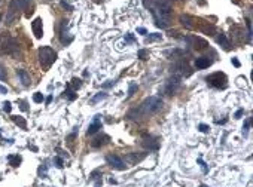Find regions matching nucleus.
<instances>
[{"instance_id": "obj_1", "label": "nucleus", "mask_w": 253, "mask_h": 187, "mask_svg": "<svg viewBox=\"0 0 253 187\" xmlns=\"http://www.w3.org/2000/svg\"><path fill=\"white\" fill-rule=\"evenodd\" d=\"M30 0H10V4H9V10L6 13V18H4V24L6 25H10L13 24V21L18 18V12L25 9L28 6Z\"/></svg>"}, {"instance_id": "obj_2", "label": "nucleus", "mask_w": 253, "mask_h": 187, "mask_svg": "<svg viewBox=\"0 0 253 187\" xmlns=\"http://www.w3.org/2000/svg\"><path fill=\"white\" fill-rule=\"evenodd\" d=\"M0 49H1V52H4L7 55H12V57H18L19 55V43H18V40L15 37H12V36H9L7 33L3 34V37H1Z\"/></svg>"}, {"instance_id": "obj_3", "label": "nucleus", "mask_w": 253, "mask_h": 187, "mask_svg": "<svg viewBox=\"0 0 253 187\" xmlns=\"http://www.w3.org/2000/svg\"><path fill=\"white\" fill-rule=\"evenodd\" d=\"M161 109H162V100L159 97H149L140 106L138 113L140 114H153V113L159 112Z\"/></svg>"}, {"instance_id": "obj_4", "label": "nucleus", "mask_w": 253, "mask_h": 187, "mask_svg": "<svg viewBox=\"0 0 253 187\" xmlns=\"http://www.w3.org/2000/svg\"><path fill=\"white\" fill-rule=\"evenodd\" d=\"M37 57H39V63L43 69H49L57 60V52L49 46H42L37 52Z\"/></svg>"}, {"instance_id": "obj_5", "label": "nucleus", "mask_w": 253, "mask_h": 187, "mask_svg": "<svg viewBox=\"0 0 253 187\" xmlns=\"http://www.w3.org/2000/svg\"><path fill=\"white\" fill-rule=\"evenodd\" d=\"M206 80L210 83L213 88H217V89H225V88H226V82H228L226 75H225V73H220V72H216V73H213V75L207 76Z\"/></svg>"}, {"instance_id": "obj_6", "label": "nucleus", "mask_w": 253, "mask_h": 187, "mask_svg": "<svg viewBox=\"0 0 253 187\" xmlns=\"http://www.w3.org/2000/svg\"><path fill=\"white\" fill-rule=\"evenodd\" d=\"M106 162H107V165H110L113 169H118V171H124L126 166L125 162L118 154H107L106 156Z\"/></svg>"}, {"instance_id": "obj_7", "label": "nucleus", "mask_w": 253, "mask_h": 187, "mask_svg": "<svg viewBox=\"0 0 253 187\" xmlns=\"http://www.w3.org/2000/svg\"><path fill=\"white\" fill-rule=\"evenodd\" d=\"M179 86H180V76L173 75L168 80H167V83H165L164 92H165L167 95H173V94L177 91V88H179Z\"/></svg>"}, {"instance_id": "obj_8", "label": "nucleus", "mask_w": 253, "mask_h": 187, "mask_svg": "<svg viewBox=\"0 0 253 187\" xmlns=\"http://www.w3.org/2000/svg\"><path fill=\"white\" fill-rule=\"evenodd\" d=\"M186 40L191 43V46H194V48H195V49H198V51H203V49H206V48L209 46L207 40H204V39H201V37L191 36V37H186Z\"/></svg>"}, {"instance_id": "obj_9", "label": "nucleus", "mask_w": 253, "mask_h": 187, "mask_svg": "<svg viewBox=\"0 0 253 187\" xmlns=\"http://www.w3.org/2000/svg\"><path fill=\"white\" fill-rule=\"evenodd\" d=\"M42 18H36L33 22H31V30H33V34L36 36V39H40L43 36V25H42Z\"/></svg>"}, {"instance_id": "obj_10", "label": "nucleus", "mask_w": 253, "mask_h": 187, "mask_svg": "<svg viewBox=\"0 0 253 187\" xmlns=\"http://www.w3.org/2000/svg\"><path fill=\"white\" fill-rule=\"evenodd\" d=\"M176 70H177V76H189L192 73L191 67L188 66L186 61H180L176 64Z\"/></svg>"}, {"instance_id": "obj_11", "label": "nucleus", "mask_w": 253, "mask_h": 187, "mask_svg": "<svg viewBox=\"0 0 253 187\" xmlns=\"http://www.w3.org/2000/svg\"><path fill=\"white\" fill-rule=\"evenodd\" d=\"M98 129H101V122H100V114H97L95 117H94V122L89 125V128H88V131H86V134L88 135H92V134H95Z\"/></svg>"}, {"instance_id": "obj_12", "label": "nucleus", "mask_w": 253, "mask_h": 187, "mask_svg": "<svg viewBox=\"0 0 253 187\" xmlns=\"http://www.w3.org/2000/svg\"><path fill=\"white\" fill-rule=\"evenodd\" d=\"M198 27H200V30L203 31V33H206V34H214V25L213 24H209V22H206V21H198Z\"/></svg>"}, {"instance_id": "obj_13", "label": "nucleus", "mask_w": 253, "mask_h": 187, "mask_svg": "<svg viewBox=\"0 0 253 187\" xmlns=\"http://www.w3.org/2000/svg\"><path fill=\"white\" fill-rule=\"evenodd\" d=\"M16 75H18V77L21 79V83H22L24 86H30V83H31V79H30V75H28L25 70L19 69V70H16Z\"/></svg>"}, {"instance_id": "obj_14", "label": "nucleus", "mask_w": 253, "mask_h": 187, "mask_svg": "<svg viewBox=\"0 0 253 187\" xmlns=\"http://www.w3.org/2000/svg\"><path fill=\"white\" fill-rule=\"evenodd\" d=\"M211 66V61L207 58V57H200V58H197L195 60V67L197 69H207V67H210Z\"/></svg>"}, {"instance_id": "obj_15", "label": "nucleus", "mask_w": 253, "mask_h": 187, "mask_svg": "<svg viewBox=\"0 0 253 187\" xmlns=\"http://www.w3.org/2000/svg\"><path fill=\"white\" fill-rule=\"evenodd\" d=\"M107 143H109V137H107V135H98V137H95V138L92 140L91 146H92V147H101V146H104V144H107Z\"/></svg>"}, {"instance_id": "obj_16", "label": "nucleus", "mask_w": 253, "mask_h": 187, "mask_svg": "<svg viewBox=\"0 0 253 187\" xmlns=\"http://www.w3.org/2000/svg\"><path fill=\"white\" fill-rule=\"evenodd\" d=\"M180 22L188 28V30H192V28H195V25L192 24L194 22V19L189 16V15H180Z\"/></svg>"}, {"instance_id": "obj_17", "label": "nucleus", "mask_w": 253, "mask_h": 187, "mask_svg": "<svg viewBox=\"0 0 253 187\" xmlns=\"http://www.w3.org/2000/svg\"><path fill=\"white\" fill-rule=\"evenodd\" d=\"M216 40H217V43H219V45H220L225 51H229V48H231V46H229V42H228V39H226V36H225L223 33H220V34L217 36Z\"/></svg>"}, {"instance_id": "obj_18", "label": "nucleus", "mask_w": 253, "mask_h": 187, "mask_svg": "<svg viewBox=\"0 0 253 187\" xmlns=\"http://www.w3.org/2000/svg\"><path fill=\"white\" fill-rule=\"evenodd\" d=\"M12 120H13L21 129H27V122H25V119H22L21 116H12Z\"/></svg>"}, {"instance_id": "obj_19", "label": "nucleus", "mask_w": 253, "mask_h": 187, "mask_svg": "<svg viewBox=\"0 0 253 187\" xmlns=\"http://www.w3.org/2000/svg\"><path fill=\"white\" fill-rule=\"evenodd\" d=\"M7 160H9V165H12V166H18V165L21 163V160H22V159H21V156H18V154H16V156H12V154H10V156H7Z\"/></svg>"}, {"instance_id": "obj_20", "label": "nucleus", "mask_w": 253, "mask_h": 187, "mask_svg": "<svg viewBox=\"0 0 253 187\" xmlns=\"http://www.w3.org/2000/svg\"><path fill=\"white\" fill-rule=\"evenodd\" d=\"M64 94H66V97H67L70 101H75V100H76V97H78V95L75 94V89H72V88H70V85H67V89H66V92H64Z\"/></svg>"}, {"instance_id": "obj_21", "label": "nucleus", "mask_w": 253, "mask_h": 187, "mask_svg": "<svg viewBox=\"0 0 253 187\" xmlns=\"http://www.w3.org/2000/svg\"><path fill=\"white\" fill-rule=\"evenodd\" d=\"M106 97H107V94H106V92H98V94H97V95H95V97H94V98L91 100V103H92V104H97L98 101L104 100Z\"/></svg>"}, {"instance_id": "obj_22", "label": "nucleus", "mask_w": 253, "mask_h": 187, "mask_svg": "<svg viewBox=\"0 0 253 187\" xmlns=\"http://www.w3.org/2000/svg\"><path fill=\"white\" fill-rule=\"evenodd\" d=\"M60 4H61V7L66 9V10H73V4H72L69 0H61Z\"/></svg>"}, {"instance_id": "obj_23", "label": "nucleus", "mask_w": 253, "mask_h": 187, "mask_svg": "<svg viewBox=\"0 0 253 187\" xmlns=\"http://www.w3.org/2000/svg\"><path fill=\"white\" fill-rule=\"evenodd\" d=\"M161 39H162L161 34H158V33H152V34L146 36V42L149 43V42H153V40H161Z\"/></svg>"}, {"instance_id": "obj_24", "label": "nucleus", "mask_w": 253, "mask_h": 187, "mask_svg": "<svg viewBox=\"0 0 253 187\" xmlns=\"http://www.w3.org/2000/svg\"><path fill=\"white\" fill-rule=\"evenodd\" d=\"M70 88H72V89H75V91H76V89H79V88H81V80H79V79H73V80H72V83H70Z\"/></svg>"}, {"instance_id": "obj_25", "label": "nucleus", "mask_w": 253, "mask_h": 187, "mask_svg": "<svg viewBox=\"0 0 253 187\" xmlns=\"http://www.w3.org/2000/svg\"><path fill=\"white\" fill-rule=\"evenodd\" d=\"M33 101H34V103H37V104H40V103L43 101V95L40 94V92H36V94L33 95Z\"/></svg>"}, {"instance_id": "obj_26", "label": "nucleus", "mask_w": 253, "mask_h": 187, "mask_svg": "<svg viewBox=\"0 0 253 187\" xmlns=\"http://www.w3.org/2000/svg\"><path fill=\"white\" fill-rule=\"evenodd\" d=\"M147 55H149V54H147L146 49H140V51H138V58H140V60H147Z\"/></svg>"}, {"instance_id": "obj_27", "label": "nucleus", "mask_w": 253, "mask_h": 187, "mask_svg": "<svg viewBox=\"0 0 253 187\" xmlns=\"http://www.w3.org/2000/svg\"><path fill=\"white\" fill-rule=\"evenodd\" d=\"M137 89H138V86H137L135 83H131V85H129V89H128V97H131V95H132Z\"/></svg>"}, {"instance_id": "obj_28", "label": "nucleus", "mask_w": 253, "mask_h": 187, "mask_svg": "<svg viewBox=\"0 0 253 187\" xmlns=\"http://www.w3.org/2000/svg\"><path fill=\"white\" fill-rule=\"evenodd\" d=\"M198 128H200V131H201V132H204V134H207V132L210 131V126H209V125H204V123H200V126H198Z\"/></svg>"}, {"instance_id": "obj_29", "label": "nucleus", "mask_w": 253, "mask_h": 187, "mask_svg": "<svg viewBox=\"0 0 253 187\" xmlns=\"http://www.w3.org/2000/svg\"><path fill=\"white\" fill-rule=\"evenodd\" d=\"M143 4H144V7H146V9H149V10H150V9L153 7V0H143Z\"/></svg>"}, {"instance_id": "obj_30", "label": "nucleus", "mask_w": 253, "mask_h": 187, "mask_svg": "<svg viewBox=\"0 0 253 187\" xmlns=\"http://www.w3.org/2000/svg\"><path fill=\"white\" fill-rule=\"evenodd\" d=\"M250 122H252V119H247V120L244 122V126H243V132H244V134L249 131V128H250Z\"/></svg>"}, {"instance_id": "obj_31", "label": "nucleus", "mask_w": 253, "mask_h": 187, "mask_svg": "<svg viewBox=\"0 0 253 187\" xmlns=\"http://www.w3.org/2000/svg\"><path fill=\"white\" fill-rule=\"evenodd\" d=\"M6 70H4V67L3 66H0V80H4L6 79Z\"/></svg>"}, {"instance_id": "obj_32", "label": "nucleus", "mask_w": 253, "mask_h": 187, "mask_svg": "<svg viewBox=\"0 0 253 187\" xmlns=\"http://www.w3.org/2000/svg\"><path fill=\"white\" fill-rule=\"evenodd\" d=\"M55 165H57L58 168H63V166H64V162H63V159H61V157H55Z\"/></svg>"}, {"instance_id": "obj_33", "label": "nucleus", "mask_w": 253, "mask_h": 187, "mask_svg": "<svg viewBox=\"0 0 253 187\" xmlns=\"http://www.w3.org/2000/svg\"><path fill=\"white\" fill-rule=\"evenodd\" d=\"M3 109H4V112H6V113H10V110H12L10 103H4V104H3Z\"/></svg>"}, {"instance_id": "obj_34", "label": "nucleus", "mask_w": 253, "mask_h": 187, "mask_svg": "<svg viewBox=\"0 0 253 187\" xmlns=\"http://www.w3.org/2000/svg\"><path fill=\"white\" fill-rule=\"evenodd\" d=\"M243 114H244V110H243V109H240L238 112L235 113V116H234V117H235V119H238V117H241Z\"/></svg>"}, {"instance_id": "obj_35", "label": "nucleus", "mask_w": 253, "mask_h": 187, "mask_svg": "<svg viewBox=\"0 0 253 187\" xmlns=\"http://www.w3.org/2000/svg\"><path fill=\"white\" fill-rule=\"evenodd\" d=\"M198 163L203 166V169H204V172H207V166H206V163L203 162V159H198Z\"/></svg>"}, {"instance_id": "obj_36", "label": "nucleus", "mask_w": 253, "mask_h": 187, "mask_svg": "<svg viewBox=\"0 0 253 187\" xmlns=\"http://www.w3.org/2000/svg\"><path fill=\"white\" fill-rule=\"evenodd\" d=\"M19 104H21V110H24V112H25V110H28V109H27V104H25V101H19Z\"/></svg>"}, {"instance_id": "obj_37", "label": "nucleus", "mask_w": 253, "mask_h": 187, "mask_svg": "<svg viewBox=\"0 0 253 187\" xmlns=\"http://www.w3.org/2000/svg\"><path fill=\"white\" fill-rule=\"evenodd\" d=\"M232 64H234L235 67H240V61H238L237 58H232Z\"/></svg>"}, {"instance_id": "obj_38", "label": "nucleus", "mask_w": 253, "mask_h": 187, "mask_svg": "<svg viewBox=\"0 0 253 187\" xmlns=\"http://www.w3.org/2000/svg\"><path fill=\"white\" fill-rule=\"evenodd\" d=\"M137 31H138L140 34H146V33H147V31H146V28H143V27H140V28H138Z\"/></svg>"}, {"instance_id": "obj_39", "label": "nucleus", "mask_w": 253, "mask_h": 187, "mask_svg": "<svg viewBox=\"0 0 253 187\" xmlns=\"http://www.w3.org/2000/svg\"><path fill=\"white\" fill-rule=\"evenodd\" d=\"M126 40H128V42H135V39L132 37L131 34H128V36H126Z\"/></svg>"}, {"instance_id": "obj_40", "label": "nucleus", "mask_w": 253, "mask_h": 187, "mask_svg": "<svg viewBox=\"0 0 253 187\" xmlns=\"http://www.w3.org/2000/svg\"><path fill=\"white\" fill-rule=\"evenodd\" d=\"M0 92H3V94H7V89H6L4 86H1V85H0Z\"/></svg>"}, {"instance_id": "obj_41", "label": "nucleus", "mask_w": 253, "mask_h": 187, "mask_svg": "<svg viewBox=\"0 0 253 187\" xmlns=\"http://www.w3.org/2000/svg\"><path fill=\"white\" fill-rule=\"evenodd\" d=\"M51 101H52V97H51V95H49V97H48V98H46V104H49V103H51Z\"/></svg>"}, {"instance_id": "obj_42", "label": "nucleus", "mask_w": 253, "mask_h": 187, "mask_svg": "<svg viewBox=\"0 0 253 187\" xmlns=\"http://www.w3.org/2000/svg\"><path fill=\"white\" fill-rule=\"evenodd\" d=\"M100 186H101V180H98V181L95 183V187H100Z\"/></svg>"}, {"instance_id": "obj_43", "label": "nucleus", "mask_w": 253, "mask_h": 187, "mask_svg": "<svg viewBox=\"0 0 253 187\" xmlns=\"http://www.w3.org/2000/svg\"><path fill=\"white\" fill-rule=\"evenodd\" d=\"M3 3H4V0H0V6H1V4H3Z\"/></svg>"}, {"instance_id": "obj_44", "label": "nucleus", "mask_w": 253, "mask_h": 187, "mask_svg": "<svg viewBox=\"0 0 253 187\" xmlns=\"http://www.w3.org/2000/svg\"><path fill=\"white\" fill-rule=\"evenodd\" d=\"M200 187H209V186H206V184H201V186H200Z\"/></svg>"}, {"instance_id": "obj_45", "label": "nucleus", "mask_w": 253, "mask_h": 187, "mask_svg": "<svg viewBox=\"0 0 253 187\" xmlns=\"http://www.w3.org/2000/svg\"><path fill=\"white\" fill-rule=\"evenodd\" d=\"M46 1H49V0H46Z\"/></svg>"}]
</instances>
